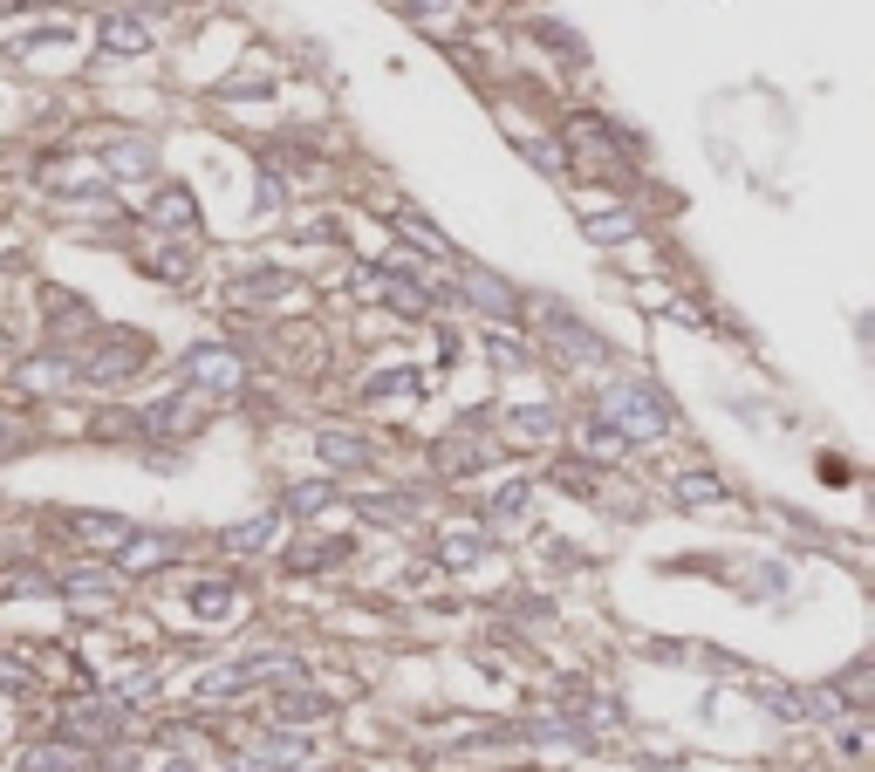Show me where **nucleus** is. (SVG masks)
Returning <instances> with one entry per match:
<instances>
[{"instance_id": "nucleus-1", "label": "nucleus", "mask_w": 875, "mask_h": 772, "mask_svg": "<svg viewBox=\"0 0 875 772\" xmlns=\"http://www.w3.org/2000/svg\"><path fill=\"white\" fill-rule=\"evenodd\" d=\"M602 424L623 431V445H630V437H636V445H650V437L671 431V410H663V397H657V390H643V383H623V390H609Z\"/></svg>"}, {"instance_id": "nucleus-2", "label": "nucleus", "mask_w": 875, "mask_h": 772, "mask_svg": "<svg viewBox=\"0 0 875 772\" xmlns=\"http://www.w3.org/2000/svg\"><path fill=\"white\" fill-rule=\"evenodd\" d=\"M185 376L205 383V390H240V355H226V349H185Z\"/></svg>"}, {"instance_id": "nucleus-3", "label": "nucleus", "mask_w": 875, "mask_h": 772, "mask_svg": "<svg viewBox=\"0 0 875 772\" xmlns=\"http://www.w3.org/2000/svg\"><path fill=\"white\" fill-rule=\"evenodd\" d=\"M96 35H103V48H110V56H144V48H151V21H144V14H110Z\"/></svg>"}, {"instance_id": "nucleus-4", "label": "nucleus", "mask_w": 875, "mask_h": 772, "mask_svg": "<svg viewBox=\"0 0 875 772\" xmlns=\"http://www.w3.org/2000/svg\"><path fill=\"white\" fill-rule=\"evenodd\" d=\"M506 437H513V445H548V437H554V410H548V403L506 410Z\"/></svg>"}, {"instance_id": "nucleus-5", "label": "nucleus", "mask_w": 875, "mask_h": 772, "mask_svg": "<svg viewBox=\"0 0 875 772\" xmlns=\"http://www.w3.org/2000/svg\"><path fill=\"white\" fill-rule=\"evenodd\" d=\"M151 219L171 226V233H192V226H199V205H192V192H185V185H165L158 198H151Z\"/></svg>"}, {"instance_id": "nucleus-6", "label": "nucleus", "mask_w": 875, "mask_h": 772, "mask_svg": "<svg viewBox=\"0 0 875 772\" xmlns=\"http://www.w3.org/2000/svg\"><path fill=\"white\" fill-rule=\"evenodd\" d=\"M137 363H144V342H137V336H123V342H117V355H110V349L89 355V383H123Z\"/></svg>"}, {"instance_id": "nucleus-7", "label": "nucleus", "mask_w": 875, "mask_h": 772, "mask_svg": "<svg viewBox=\"0 0 875 772\" xmlns=\"http://www.w3.org/2000/svg\"><path fill=\"white\" fill-rule=\"evenodd\" d=\"M158 560H171V540L131 533V540H123V554H117V568H123V575H144V568H158Z\"/></svg>"}, {"instance_id": "nucleus-8", "label": "nucleus", "mask_w": 875, "mask_h": 772, "mask_svg": "<svg viewBox=\"0 0 875 772\" xmlns=\"http://www.w3.org/2000/svg\"><path fill=\"white\" fill-rule=\"evenodd\" d=\"M62 732H69V738H103V732H117V711H110V704H75V711L62 717Z\"/></svg>"}, {"instance_id": "nucleus-9", "label": "nucleus", "mask_w": 875, "mask_h": 772, "mask_svg": "<svg viewBox=\"0 0 875 772\" xmlns=\"http://www.w3.org/2000/svg\"><path fill=\"white\" fill-rule=\"evenodd\" d=\"M274 533H280V512H261V520H247V527H226L219 540H226L233 554H253V547H267Z\"/></svg>"}, {"instance_id": "nucleus-10", "label": "nucleus", "mask_w": 875, "mask_h": 772, "mask_svg": "<svg viewBox=\"0 0 875 772\" xmlns=\"http://www.w3.org/2000/svg\"><path fill=\"white\" fill-rule=\"evenodd\" d=\"M322 458H328V466H349V472H356V466H370L376 451L363 445V437H349V431H322Z\"/></svg>"}, {"instance_id": "nucleus-11", "label": "nucleus", "mask_w": 875, "mask_h": 772, "mask_svg": "<svg viewBox=\"0 0 875 772\" xmlns=\"http://www.w3.org/2000/svg\"><path fill=\"white\" fill-rule=\"evenodd\" d=\"M69 527L83 533V540H96V547H123V540H131V527H123V520H103V512H75Z\"/></svg>"}, {"instance_id": "nucleus-12", "label": "nucleus", "mask_w": 875, "mask_h": 772, "mask_svg": "<svg viewBox=\"0 0 875 772\" xmlns=\"http://www.w3.org/2000/svg\"><path fill=\"white\" fill-rule=\"evenodd\" d=\"M466 288H472L479 307H493V315H513V288H506V280H493V274H466Z\"/></svg>"}, {"instance_id": "nucleus-13", "label": "nucleus", "mask_w": 875, "mask_h": 772, "mask_svg": "<svg viewBox=\"0 0 875 772\" xmlns=\"http://www.w3.org/2000/svg\"><path fill=\"white\" fill-rule=\"evenodd\" d=\"M192 608L205 615V623H213V615H233V588H226V581H219V588L199 581V588H192Z\"/></svg>"}, {"instance_id": "nucleus-14", "label": "nucleus", "mask_w": 875, "mask_h": 772, "mask_svg": "<svg viewBox=\"0 0 875 772\" xmlns=\"http://www.w3.org/2000/svg\"><path fill=\"white\" fill-rule=\"evenodd\" d=\"M21 772H75V752L69 745H35V752L21 759Z\"/></svg>"}, {"instance_id": "nucleus-15", "label": "nucleus", "mask_w": 875, "mask_h": 772, "mask_svg": "<svg viewBox=\"0 0 875 772\" xmlns=\"http://www.w3.org/2000/svg\"><path fill=\"white\" fill-rule=\"evenodd\" d=\"M438 554H445L452 568H472V560H479V533H445V540H438Z\"/></svg>"}, {"instance_id": "nucleus-16", "label": "nucleus", "mask_w": 875, "mask_h": 772, "mask_svg": "<svg viewBox=\"0 0 875 772\" xmlns=\"http://www.w3.org/2000/svg\"><path fill=\"white\" fill-rule=\"evenodd\" d=\"M678 499H684V506H711V499H718V479H711V472L678 479Z\"/></svg>"}, {"instance_id": "nucleus-17", "label": "nucleus", "mask_w": 875, "mask_h": 772, "mask_svg": "<svg viewBox=\"0 0 875 772\" xmlns=\"http://www.w3.org/2000/svg\"><path fill=\"white\" fill-rule=\"evenodd\" d=\"M328 499H336V485H295V493H288V512H315V506H328Z\"/></svg>"}, {"instance_id": "nucleus-18", "label": "nucleus", "mask_w": 875, "mask_h": 772, "mask_svg": "<svg viewBox=\"0 0 875 772\" xmlns=\"http://www.w3.org/2000/svg\"><path fill=\"white\" fill-rule=\"evenodd\" d=\"M397 226H404V233H410V240H418L424 253H445V233H438V226H424L418 213H397Z\"/></svg>"}, {"instance_id": "nucleus-19", "label": "nucleus", "mask_w": 875, "mask_h": 772, "mask_svg": "<svg viewBox=\"0 0 875 772\" xmlns=\"http://www.w3.org/2000/svg\"><path fill=\"white\" fill-rule=\"evenodd\" d=\"M410 390H418V376H410V370H391V376L370 383V397H410Z\"/></svg>"}, {"instance_id": "nucleus-20", "label": "nucleus", "mask_w": 875, "mask_h": 772, "mask_svg": "<svg viewBox=\"0 0 875 772\" xmlns=\"http://www.w3.org/2000/svg\"><path fill=\"white\" fill-rule=\"evenodd\" d=\"M280 288H288V274H253V280H240L247 301H267V294H280Z\"/></svg>"}, {"instance_id": "nucleus-21", "label": "nucleus", "mask_w": 875, "mask_h": 772, "mask_svg": "<svg viewBox=\"0 0 875 772\" xmlns=\"http://www.w3.org/2000/svg\"><path fill=\"white\" fill-rule=\"evenodd\" d=\"M322 698H274V717H322Z\"/></svg>"}, {"instance_id": "nucleus-22", "label": "nucleus", "mask_w": 875, "mask_h": 772, "mask_svg": "<svg viewBox=\"0 0 875 772\" xmlns=\"http://www.w3.org/2000/svg\"><path fill=\"white\" fill-rule=\"evenodd\" d=\"M588 233H596V240H623V233H636V219H630V213H609V219L588 226Z\"/></svg>"}, {"instance_id": "nucleus-23", "label": "nucleus", "mask_w": 875, "mask_h": 772, "mask_svg": "<svg viewBox=\"0 0 875 772\" xmlns=\"http://www.w3.org/2000/svg\"><path fill=\"white\" fill-rule=\"evenodd\" d=\"M527 506V485H506V493L493 499V512H500V520H513V512H520Z\"/></svg>"}, {"instance_id": "nucleus-24", "label": "nucleus", "mask_w": 875, "mask_h": 772, "mask_svg": "<svg viewBox=\"0 0 875 772\" xmlns=\"http://www.w3.org/2000/svg\"><path fill=\"white\" fill-rule=\"evenodd\" d=\"M117 165L137 171V165H151V150H144V144H117Z\"/></svg>"}, {"instance_id": "nucleus-25", "label": "nucleus", "mask_w": 875, "mask_h": 772, "mask_svg": "<svg viewBox=\"0 0 875 772\" xmlns=\"http://www.w3.org/2000/svg\"><path fill=\"white\" fill-rule=\"evenodd\" d=\"M21 8H28V0H0V14H21Z\"/></svg>"}, {"instance_id": "nucleus-26", "label": "nucleus", "mask_w": 875, "mask_h": 772, "mask_svg": "<svg viewBox=\"0 0 875 772\" xmlns=\"http://www.w3.org/2000/svg\"><path fill=\"white\" fill-rule=\"evenodd\" d=\"M165 772H192V765H185V759H171V765H165Z\"/></svg>"}]
</instances>
